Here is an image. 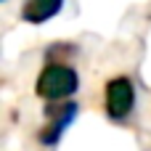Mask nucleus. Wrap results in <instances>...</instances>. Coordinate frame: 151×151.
<instances>
[{"label":"nucleus","mask_w":151,"mask_h":151,"mask_svg":"<svg viewBox=\"0 0 151 151\" xmlns=\"http://www.w3.org/2000/svg\"><path fill=\"white\" fill-rule=\"evenodd\" d=\"M77 88H80L77 72L72 66H64V64H50L37 77V96L48 98V101L69 98L72 93H77Z\"/></svg>","instance_id":"nucleus-1"},{"label":"nucleus","mask_w":151,"mask_h":151,"mask_svg":"<svg viewBox=\"0 0 151 151\" xmlns=\"http://www.w3.org/2000/svg\"><path fill=\"white\" fill-rule=\"evenodd\" d=\"M135 104V88L127 77H117L106 85V111L114 119H122L133 111Z\"/></svg>","instance_id":"nucleus-2"},{"label":"nucleus","mask_w":151,"mask_h":151,"mask_svg":"<svg viewBox=\"0 0 151 151\" xmlns=\"http://www.w3.org/2000/svg\"><path fill=\"white\" fill-rule=\"evenodd\" d=\"M58 11H61L58 0H32L21 8V16L32 24H40V21H48L50 16H56Z\"/></svg>","instance_id":"nucleus-3"}]
</instances>
